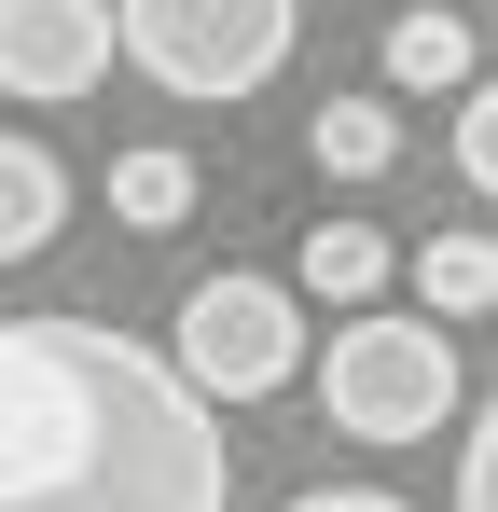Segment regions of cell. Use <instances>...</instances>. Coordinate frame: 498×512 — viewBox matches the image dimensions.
I'll use <instances>...</instances> for the list:
<instances>
[{"instance_id": "obj_3", "label": "cell", "mask_w": 498, "mask_h": 512, "mask_svg": "<svg viewBox=\"0 0 498 512\" xmlns=\"http://www.w3.org/2000/svg\"><path fill=\"white\" fill-rule=\"evenodd\" d=\"M291 0H125V56L153 70L166 97H263L277 70H291Z\"/></svg>"}, {"instance_id": "obj_12", "label": "cell", "mask_w": 498, "mask_h": 512, "mask_svg": "<svg viewBox=\"0 0 498 512\" xmlns=\"http://www.w3.org/2000/svg\"><path fill=\"white\" fill-rule=\"evenodd\" d=\"M457 167H471V194L498 208V84H471V97H457Z\"/></svg>"}, {"instance_id": "obj_14", "label": "cell", "mask_w": 498, "mask_h": 512, "mask_svg": "<svg viewBox=\"0 0 498 512\" xmlns=\"http://www.w3.org/2000/svg\"><path fill=\"white\" fill-rule=\"evenodd\" d=\"M291 512H415V499H388V485H305Z\"/></svg>"}, {"instance_id": "obj_4", "label": "cell", "mask_w": 498, "mask_h": 512, "mask_svg": "<svg viewBox=\"0 0 498 512\" xmlns=\"http://www.w3.org/2000/svg\"><path fill=\"white\" fill-rule=\"evenodd\" d=\"M166 360H180L208 402H277V388L305 374V305H291L277 277H194Z\"/></svg>"}, {"instance_id": "obj_2", "label": "cell", "mask_w": 498, "mask_h": 512, "mask_svg": "<svg viewBox=\"0 0 498 512\" xmlns=\"http://www.w3.org/2000/svg\"><path fill=\"white\" fill-rule=\"evenodd\" d=\"M319 416L346 429V443H429V429L457 416V346H443V319L429 305H360V319H332L319 346Z\"/></svg>"}, {"instance_id": "obj_5", "label": "cell", "mask_w": 498, "mask_h": 512, "mask_svg": "<svg viewBox=\"0 0 498 512\" xmlns=\"http://www.w3.org/2000/svg\"><path fill=\"white\" fill-rule=\"evenodd\" d=\"M125 42V0H0V97H83Z\"/></svg>"}, {"instance_id": "obj_7", "label": "cell", "mask_w": 498, "mask_h": 512, "mask_svg": "<svg viewBox=\"0 0 498 512\" xmlns=\"http://www.w3.org/2000/svg\"><path fill=\"white\" fill-rule=\"evenodd\" d=\"M56 222H70V167L42 139H0V263L56 250Z\"/></svg>"}, {"instance_id": "obj_9", "label": "cell", "mask_w": 498, "mask_h": 512, "mask_svg": "<svg viewBox=\"0 0 498 512\" xmlns=\"http://www.w3.org/2000/svg\"><path fill=\"white\" fill-rule=\"evenodd\" d=\"M305 153H319V180H374V167H402V111L388 97H319Z\"/></svg>"}, {"instance_id": "obj_1", "label": "cell", "mask_w": 498, "mask_h": 512, "mask_svg": "<svg viewBox=\"0 0 498 512\" xmlns=\"http://www.w3.org/2000/svg\"><path fill=\"white\" fill-rule=\"evenodd\" d=\"M0 512H236L222 402L111 319H0Z\"/></svg>"}, {"instance_id": "obj_8", "label": "cell", "mask_w": 498, "mask_h": 512, "mask_svg": "<svg viewBox=\"0 0 498 512\" xmlns=\"http://www.w3.org/2000/svg\"><path fill=\"white\" fill-rule=\"evenodd\" d=\"M415 305L457 333V319H498V236H415Z\"/></svg>"}, {"instance_id": "obj_6", "label": "cell", "mask_w": 498, "mask_h": 512, "mask_svg": "<svg viewBox=\"0 0 498 512\" xmlns=\"http://www.w3.org/2000/svg\"><path fill=\"white\" fill-rule=\"evenodd\" d=\"M305 291H319L332 319H360V305H388V277H415V250H388L374 222H319L305 236V263H291Z\"/></svg>"}, {"instance_id": "obj_10", "label": "cell", "mask_w": 498, "mask_h": 512, "mask_svg": "<svg viewBox=\"0 0 498 512\" xmlns=\"http://www.w3.org/2000/svg\"><path fill=\"white\" fill-rule=\"evenodd\" d=\"M388 84L471 97V14H402V28H388Z\"/></svg>"}, {"instance_id": "obj_13", "label": "cell", "mask_w": 498, "mask_h": 512, "mask_svg": "<svg viewBox=\"0 0 498 512\" xmlns=\"http://www.w3.org/2000/svg\"><path fill=\"white\" fill-rule=\"evenodd\" d=\"M457 512H498V402L471 416V457H457Z\"/></svg>"}, {"instance_id": "obj_11", "label": "cell", "mask_w": 498, "mask_h": 512, "mask_svg": "<svg viewBox=\"0 0 498 512\" xmlns=\"http://www.w3.org/2000/svg\"><path fill=\"white\" fill-rule=\"evenodd\" d=\"M180 208H194V153H111V222H139V236H166V222H180Z\"/></svg>"}]
</instances>
